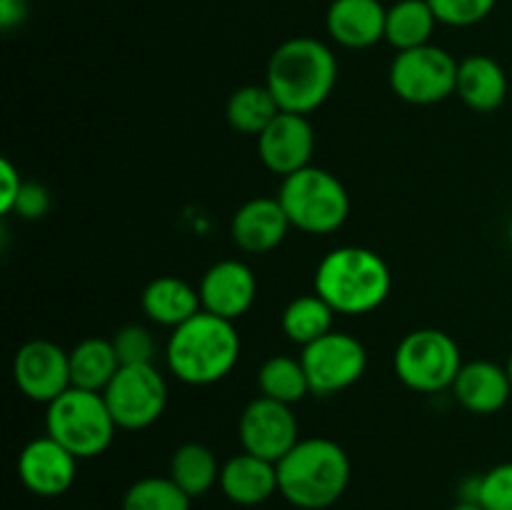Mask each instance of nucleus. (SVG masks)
<instances>
[{
  "instance_id": "obj_24",
  "label": "nucleus",
  "mask_w": 512,
  "mask_h": 510,
  "mask_svg": "<svg viewBox=\"0 0 512 510\" xmlns=\"http://www.w3.org/2000/svg\"><path fill=\"white\" fill-rule=\"evenodd\" d=\"M220 470H223V465L218 463L213 450L203 443H183L170 458V478L190 498H200L213 485H218Z\"/></svg>"
},
{
  "instance_id": "obj_36",
  "label": "nucleus",
  "mask_w": 512,
  "mask_h": 510,
  "mask_svg": "<svg viewBox=\"0 0 512 510\" xmlns=\"http://www.w3.org/2000/svg\"><path fill=\"white\" fill-rule=\"evenodd\" d=\"M505 368H508V375H510V383H512V353H510V358H508V365H505Z\"/></svg>"
},
{
  "instance_id": "obj_23",
  "label": "nucleus",
  "mask_w": 512,
  "mask_h": 510,
  "mask_svg": "<svg viewBox=\"0 0 512 510\" xmlns=\"http://www.w3.org/2000/svg\"><path fill=\"white\" fill-rule=\"evenodd\" d=\"M438 25L428 0H398L388 8L385 18V40L395 50H413L428 45Z\"/></svg>"
},
{
  "instance_id": "obj_26",
  "label": "nucleus",
  "mask_w": 512,
  "mask_h": 510,
  "mask_svg": "<svg viewBox=\"0 0 512 510\" xmlns=\"http://www.w3.org/2000/svg\"><path fill=\"white\" fill-rule=\"evenodd\" d=\"M280 113V105L268 85H243L228 100V123L238 133L260 135Z\"/></svg>"
},
{
  "instance_id": "obj_32",
  "label": "nucleus",
  "mask_w": 512,
  "mask_h": 510,
  "mask_svg": "<svg viewBox=\"0 0 512 510\" xmlns=\"http://www.w3.org/2000/svg\"><path fill=\"white\" fill-rule=\"evenodd\" d=\"M48 210H50V193L45 190V185L25 183L18 195V203H15L13 213H18L20 218L25 220H40Z\"/></svg>"
},
{
  "instance_id": "obj_4",
  "label": "nucleus",
  "mask_w": 512,
  "mask_h": 510,
  "mask_svg": "<svg viewBox=\"0 0 512 510\" xmlns=\"http://www.w3.org/2000/svg\"><path fill=\"white\" fill-rule=\"evenodd\" d=\"M350 458L330 438H300L278 463V493L298 510H325L350 485Z\"/></svg>"
},
{
  "instance_id": "obj_2",
  "label": "nucleus",
  "mask_w": 512,
  "mask_h": 510,
  "mask_svg": "<svg viewBox=\"0 0 512 510\" xmlns=\"http://www.w3.org/2000/svg\"><path fill=\"white\" fill-rule=\"evenodd\" d=\"M240 335L233 320L200 310L173 328L165 343L168 370L185 385L205 388L233 373L240 360Z\"/></svg>"
},
{
  "instance_id": "obj_18",
  "label": "nucleus",
  "mask_w": 512,
  "mask_h": 510,
  "mask_svg": "<svg viewBox=\"0 0 512 510\" xmlns=\"http://www.w3.org/2000/svg\"><path fill=\"white\" fill-rule=\"evenodd\" d=\"M450 390L468 413L493 415L508 405L512 383L505 365L493 363V360H470V363H463Z\"/></svg>"
},
{
  "instance_id": "obj_3",
  "label": "nucleus",
  "mask_w": 512,
  "mask_h": 510,
  "mask_svg": "<svg viewBox=\"0 0 512 510\" xmlns=\"http://www.w3.org/2000/svg\"><path fill=\"white\" fill-rule=\"evenodd\" d=\"M393 290V275L383 255L363 245H340L315 268V293L340 315L378 310Z\"/></svg>"
},
{
  "instance_id": "obj_6",
  "label": "nucleus",
  "mask_w": 512,
  "mask_h": 510,
  "mask_svg": "<svg viewBox=\"0 0 512 510\" xmlns=\"http://www.w3.org/2000/svg\"><path fill=\"white\" fill-rule=\"evenodd\" d=\"M45 408H48L45 433L68 448L78 460L98 458L113 443L118 425L110 415L103 393L68 388Z\"/></svg>"
},
{
  "instance_id": "obj_19",
  "label": "nucleus",
  "mask_w": 512,
  "mask_h": 510,
  "mask_svg": "<svg viewBox=\"0 0 512 510\" xmlns=\"http://www.w3.org/2000/svg\"><path fill=\"white\" fill-rule=\"evenodd\" d=\"M220 490L230 503L245 505V508L265 503L278 493V463H270L243 450L223 463Z\"/></svg>"
},
{
  "instance_id": "obj_33",
  "label": "nucleus",
  "mask_w": 512,
  "mask_h": 510,
  "mask_svg": "<svg viewBox=\"0 0 512 510\" xmlns=\"http://www.w3.org/2000/svg\"><path fill=\"white\" fill-rule=\"evenodd\" d=\"M23 185L25 183L23 178H20L18 168H15L8 158L0 160V213L3 215L13 213Z\"/></svg>"
},
{
  "instance_id": "obj_22",
  "label": "nucleus",
  "mask_w": 512,
  "mask_h": 510,
  "mask_svg": "<svg viewBox=\"0 0 512 510\" xmlns=\"http://www.w3.org/2000/svg\"><path fill=\"white\" fill-rule=\"evenodd\" d=\"M120 368L123 365H120L118 353H115L113 340L85 338L70 350V380H73V388L103 393Z\"/></svg>"
},
{
  "instance_id": "obj_21",
  "label": "nucleus",
  "mask_w": 512,
  "mask_h": 510,
  "mask_svg": "<svg viewBox=\"0 0 512 510\" xmlns=\"http://www.w3.org/2000/svg\"><path fill=\"white\" fill-rule=\"evenodd\" d=\"M140 305H143V313L148 315V320L170 330L203 310L198 288L175 278V275H160V278L150 280L140 295Z\"/></svg>"
},
{
  "instance_id": "obj_13",
  "label": "nucleus",
  "mask_w": 512,
  "mask_h": 510,
  "mask_svg": "<svg viewBox=\"0 0 512 510\" xmlns=\"http://www.w3.org/2000/svg\"><path fill=\"white\" fill-rule=\"evenodd\" d=\"M313 153L315 133L308 115L280 110L278 118L258 135L260 163L280 178H288V175L308 168Z\"/></svg>"
},
{
  "instance_id": "obj_12",
  "label": "nucleus",
  "mask_w": 512,
  "mask_h": 510,
  "mask_svg": "<svg viewBox=\"0 0 512 510\" xmlns=\"http://www.w3.org/2000/svg\"><path fill=\"white\" fill-rule=\"evenodd\" d=\"M13 380L33 403H53L58 395L73 388L70 353L53 340H28L13 358Z\"/></svg>"
},
{
  "instance_id": "obj_20",
  "label": "nucleus",
  "mask_w": 512,
  "mask_h": 510,
  "mask_svg": "<svg viewBox=\"0 0 512 510\" xmlns=\"http://www.w3.org/2000/svg\"><path fill=\"white\" fill-rule=\"evenodd\" d=\"M455 95H460L470 110L493 113L508 98V75L503 65L490 55H468L458 65Z\"/></svg>"
},
{
  "instance_id": "obj_30",
  "label": "nucleus",
  "mask_w": 512,
  "mask_h": 510,
  "mask_svg": "<svg viewBox=\"0 0 512 510\" xmlns=\"http://www.w3.org/2000/svg\"><path fill=\"white\" fill-rule=\"evenodd\" d=\"M438 23L450 28H470L493 13L498 0H428Z\"/></svg>"
},
{
  "instance_id": "obj_9",
  "label": "nucleus",
  "mask_w": 512,
  "mask_h": 510,
  "mask_svg": "<svg viewBox=\"0 0 512 510\" xmlns=\"http://www.w3.org/2000/svg\"><path fill=\"white\" fill-rule=\"evenodd\" d=\"M103 398L120 430H145L168 408V383L155 363L123 365L103 390Z\"/></svg>"
},
{
  "instance_id": "obj_31",
  "label": "nucleus",
  "mask_w": 512,
  "mask_h": 510,
  "mask_svg": "<svg viewBox=\"0 0 512 510\" xmlns=\"http://www.w3.org/2000/svg\"><path fill=\"white\" fill-rule=\"evenodd\" d=\"M478 500L485 510H512V463H500L480 475Z\"/></svg>"
},
{
  "instance_id": "obj_34",
  "label": "nucleus",
  "mask_w": 512,
  "mask_h": 510,
  "mask_svg": "<svg viewBox=\"0 0 512 510\" xmlns=\"http://www.w3.org/2000/svg\"><path fill=\"white\" fill-rule=\"evenodd\" d=\"M28 15V0H0V28L10 33Z\"/></svg>"
},
{
  "instance_id": "obj_8",
  "label": "nucleus",
  "mask_w": 512,
  "mask_h": 510,
  "mask_svg": "<svg viewBox=\"0 0 512 510\" xmlns=\"http://www.w3.org/2000/svg\"><path fill=\"white\" fill-rule=\"evenodd\" d=\"M458 60L438 45L400 50L390 63V88L410 105H435L455 95Z\"/></svg>"
},
{
  "instance_id": "obj_37",
  "label": "nucleus",
  "mask_w": 512,
  "mask_h": 510,
  "mask_svg": "<svg viewBox=\"0 0 512 510\" xmlns=\"http://www.w3.org/2000/svg\"><path fill=\"white\" fill-rule=\"evenodd\" d=\"M508 238H510V245H512V223H510V233H508Z\"/></svg>"
},
{
  "instance_id": "obj_29",
  "label": "nucleus",
  "mask_w": 512,
  "mask_h": 510,
  "mask_svg": "<svg viewBox=\"0 0 512 510\" xmlns=\"http://www.w3.org/2000/svg\"><path fill=\"white\" fill-rule=\"evenodd\" d=\"M113 348L118 353L120 365H150L155 363L158 355V343H155L153 333L143 325H125V328L115 330Z\"/></svg>"
},
{
  "instance_id": "obj_17",
  "label": "nucleus",
  "mask_w": 512,
  "mask_h": 510,
  "mask_svg": "<svg viewBox=\"0 0 512 510\" xmlns=\"http://www.w3.org/2000/svg\"><path fill=\"white\" fill-rule=\"evenodd\" d=\"M385 18L388 8L380 0H333L325 28L343 48L363 50L385 40Z\"/></svg>"
},
{
  "instance_id": "obj_1",
  "label": "nucleus",
  "mask_w": 512,
  "mask_h": 510,
  "mask_svg": "<svg viewBox=\"0 0 512 510\" xmlns=\"http://www.w3.org/2000/svg\"><path fill=\"white\" fill-rule=\"evenodd\" d=\"M338 83V58L318 38L298 35L273 50L265 85L285 113L308 115L333 95Z\"/></svg>"
},
{
  "instance_id": "obj_7",
  "label": "nucleus",
  "mask_w": 512,
  "mask_h": 510,
  "mask_svg": "<svg viewBox=\"0 0 512 510\" xmlns=\"http://www.w3.org/2000/svg\"><path fill=\"white\" fill-rule=\"evenodd\" d=\"M393 368L405 388L430 395L453 388L463 368V355L453 335L445 330L418 328L398 343Z\"/></svg>"
},
{
  "instance_id": "obj_35",
  "label": "nucleus",
  "mask_w": 512,
  "mask_h": 510,
  "mask_svg": "<svg viewBox=\"0 0 512 510\" xmlns=\"http://www.w3.org/2000/svg\"><path fill=\"white\" fill-rule=\"evenodd\" d=\"M453 510H485V508L478 503V500H458V503L453 505Z\"/></svg>"
},
{
  "instance_id": "obj_16",
  "label": "nucleus",
  "mask_w": 512,
  "mask_h": 510,
  "mask_svg": "<svg viewBox=\"0 0 512 510\" xmlns=\"http://www.w3.org/2000/svg\"><path fill=\"white\" fill-rule=\"evenodd\" d=\"M293 228L278 198H253L240 205L230 220V238L243 253L263 255L278 248Z\"/></svg>"
},
{
  "instance_id": "obj_15",
  "label": "nucleus",
  "mask_w": 512,
  "mask_h": 510,
  "mask_svg": "<svg viewBox=\"0 0 512 510\" xmlns=\"http://www.w3.org/2000/svg\"><path fill=\"white\" fill-rule=\"evenodd\" d=\"M198 293L205 313L235 323L253 308L255 295H258V280H255L253 268L243 260H220L205 270Z\"/></svg>"
},
{
  "instance_id": "obj_10",
  "label": "nucleus",
  "mask_w": 512,
  "mask_h": 510,
  "mask_svg": "<svg viewBox=\"0 0 512 510\" xmlns=\"http://www.w3.org/2000/svg\"><path fill=\"white\" fill-rule=\"evenodd\" d=\"M300 360L308 373L310 393L335 395L353 388L363 378L368 368V350L355 335L330 330L320 340L305 345Z\"/></svg>"
},
{
  "instance_id": "obj_27",
  "label": "nucleus",
  "mask_w": 512,
  "mask_h": 510,
  "mask_svg": "<svg viewBox=\"0 0 512 510\" xmlns=\"http://www.w3.org/2000/svg\"><path fill=\"white\" fill-rule=\"evenodd\" d=\"M258 388L260 395L278 400V403H300L310 393L303 360L293 358V355H273V358H268L258 370Z\"/></svg>"
},
{
  "instance_id": "obj_25",
  "label": "nucleus",
  "mask_w": 512,
  "mask_h": 510,
  "mask_svg": "<svg viewBox=\"0 0 512 510\" xmlns=\"http://www.w3.org/2000/svg\"><path fill=\"white\" fill-rule=\"evenodd\" d=\"M333 318L335 310L318 293L298 295L285 305L280 315V328L288 335V340L305 348L333 330Z\"/></svg>"
},
{
  "instance_id": "obj_11",
  "label": "nucleus",
  "mask_w": 512,
  "mask_h": 510,
  "mask_svg": "<svg viewBox=\"0 0 512 510\" xmlns=\"http://www.w3.org/2000/svg\"><path fill=\"white\" fill-rule=\"evenodd\" d=\"M238 438L245 453L258 455L270 463H280L300 440L293 405L260 395L253 403L245 405L238 423Z\"/></svg>"
},
{
  "instance_id": "obj_14",
  "label": "nucleus",
  "mask_w": 512,
  "mask_h": 510,
  "mask_svg": "<svg viewBox=\"0 0 512 510\" xmlns=\"http://www.w3.org/2000/svg\"><path fill=\"white\" fill-rule=\"evenodd\" d=\"M20 483L40 498L68 493L78 475V458L48 433L33 438L18 458Z\"/></svg>"
},
{
  "instance_id": "obj_28",
  "label": "nucleus",
  "mask_w": 512,
  "mask_h": 510,
  "mask_svg": "<svg viewBox=\"0 0 512 510\" xmlns=\"http://www.w3.org/2000/svg\"><path fill=\"white\" fill-rule=\"evenodd\" d=\"M190 495L173 478L148 475L125 490L123 510H190Z\"/></svg>"
},
{
  "instance_id": "obj_5",
  "label": "nucleus",
  "mask_w": 512,
  "mask_h": 510,
  "mask_svg": "<svg viewBox=\"0 0 512 510\" xmlns=\"http://www.w3.org/2000/svg\"><path fill=\"white\" fill-rule=\"evenodd\" d=\"M275 198L283 205L290 225L308 235H328L345 225L350 195L338 175L325 168H308L288 175Z\"/></svg>"
}]
</instances>
